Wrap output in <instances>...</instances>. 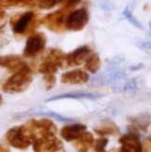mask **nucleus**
<instances>
[{
	"mask_svg": "<svg viewBox=\"0 0 151 152\" xmlns=\"http://www.w3.org/2000/svg\"><path fill=\"white\" fill-rule=\"evenodd\" d=\"M33 80V72L27 64L13 72L2 84V90L7 94H19L27 90Z\"/></svg>",
	"mask_w": 151,
	"mask_h": 152,
	"instance_id": "nucleus-1",
	"label": "nucleus"
},
{
	"mask_svg": "<svg viewBox=\"0 0 151 152\" xmlns=\"http://www.w3.org/2000/svg\"><path fill=\"white\" fill-rule=\"evenodd\" d=\"M6 139L12 148L24 150L33 144L35 135L26 125H21L13 127L7 132Z\"/></svg>",
	"mask_w": 151,
	"mask_h": 152,
	"instance_id": "nucleus-2",
	"label": "nucleus"
},
{
	"mask_svg": "<svg viewBox=\"0 0 151 152\" xmlns=\"http://www.w3.org/2000/svg\"><path fill=\"white\" fill-rule=\"evenodd\" d=\"M63 52L59 49H51L39 64L37 70L39 73L46 75H54L64 64Z\"/></svg>",
	"mask_w": 151,
	"mask_h": 152,
	"instance_id": "nucleus-3",
	"label": "nucleus"
},
{
	"mask_svg": "<svg viewBox=\"0 0 151 152\" xmlns=\"http://www.w3.org/2000/svg\"><path fill=\"white\" fill-rule=\"evenodd\" d=\"M35 152H65L63 148V143L56 134H46L37 136L33 142Z\"/></svg>",
	"mask_w": 151,
	"mask_h": 152,
	"instance_id": "nucleus-4",
	"label": "nucleus"
},
{
	"mask_svg": "<svg viewBox=\"0 0 151 152\" xmlns=\"http://www.w3.org/2000/svg\"><path fill=\"white\" fill-rule=\"evenodd\" d=\"M89 22V13L86 9H78L66 14L64 27L69 31H81Z\"/></svg>",
	"mask_w": 151,
	"mask_h": 152,
	"instance_id": "nucleus-5",
	"label": "nucleus"
},
{
	"mask_svg": "<svg viewBox=\"0 0 151 152\" xmlns=\"http://www.w3.org/2000/svg\"><path fill=\"white\" fill-rule=\"evenodd\" d=\"M47 38L43 33H34L27 38L23 49V56L34 58L44 50Z\"/></svg>",
	"mask_w": 151,
	"mask_h": 152,
	"instance_id": "nucleus-6",
	"label": "nucleus"
},
{
	"mask_svg": "<svg viewBox=\"0 0 151 152\" xmlns=\"http://www.w3.org/2000/svg\"><path fill=\"white\" fill-rule=\"evenodd\" d=\"M25 125L32 131V133L35 135V138L41 135L57 134L56 125L49 118H39V120L32 118V120L26 122Z\"/></svg>",
	"mask_w": 151,
	"mask_h": 152,
	"instance_id": "nucleus-7",
	"label": "nucleus"
},
{
	"mask_svg": "<svg viewBox=\"0 0 151 152\" xmlns=\"http://www.w3.org/2000/svg\"><path fill=\"white\" fill-rule=\"evenodd\" d=\"M68 10H65L63 9L59 10L57 11L51 12L47 16H45L41 23L47 27L48 29L56 32V33H60L65 29L64 27V21H65V17H66Z\"/></svg>",
	"mask_w": 151,
	"mask_h": 152,
	"instance_id": "nucleus-8",
	"label": "nucleus"
},
{
	"mask_svg": "<svg viewBox=\"0 0 151 152\" xmlns=\"http://www.w3.org/2000/svg\"><path fill=\"white\" fill-rule=\"evenodd\" d=\"M36 20V13L34 11H26L23 14L13 18L11 20V28L13 32L17 35H23L25 34L32 23Z\"/></svg>",
	"mask_w": 151,
	"mask_h": 152,
	"instance_id": "nucleus-9",
	"label": "nucleus"
},
{
	"mask_svg": "<svg viewBox=\"0 0 151 152\" xmlns=\"http://www.w3.org/2000/svg\"><path fill=\"white\" fill-rule=\"evenodd\" d=\"M119 142L121 146L119 152H142L139 136L134 133L122 135Z\"/></svg>",
	"mask_w": 151,
	"mask_h": 152,
	"instance_id": "nucleus-10",
	"label": "nucleus"
},
{
	"mask_svg": "<svg viewBox=\"0 0 151 152\" xmlns=\"http://www.w3.org/2000/svg\"><path fill=\"white\" fill-rule=\"evenodd\" d=\"M90 53V49L89 48V46H81L70 53L64 55V63L68 66H77V65L84 63Z\"/></svg>",
	"mask_w": 151,
	"mask_h": 152,
	"instance_id": "nucleus-11",
	"label": "nucleus"
},
{
	"mask_svg": "<svg viewBox=\"0 0 151 152\" xmlns=\"http://www.w3.org/2000/svg\"><path fill=\"white\" fill-rule=\"evenodd\" d=\"M89 80V75L81 69H76L63 73L61 77V82L65 84H84Z\"/></svg>",
	"mask_w": 151,
	"mask_h": 152,
	"instance_id": "nucleus-12",
	"label": "nucleus"
},
{
	"mask_svg": "<svg viewBox=\"0 0 151 152\" xmlns=\"http://www.w3.org/2000/svg\"><path fill=\"white\" fill-rule=\"evenodd\" d=\"M87 130V127L81 123H75L66 125L61 130V136L67 142H73L80 136L83 132Z\"/></svg>",
	"mask_w": 151,
	"mask_h": 152,
	"instance_id": "nucleus-13",
	"label": "nucleus"
},
{
	"mask_svg": "<svg viewBox=\"0 0 151 152\" xmlns=\"http://www.w3.org/2000/svg\"><path fill=\"white\" fill-rule=\"evenodd\" d=\"M26 64L23 59L17 55H7L0 56V66L5 67L9 72L13 73L23 67Z\"/></svg>",
	"mask_w": 151,
	"mask_h": 152,
	"instance_id": "nucleus-14",
	"label": "nucleus"
},
{
	"mask_svg": "<svg viewBox=\"0 0 151 152\" xmlns=\"http://www.w3.org/2000/svg\"><path fill=\"white\" fill-rule=\"evenodd\" d=\"M94 137L89 132H83L76 140L73 141V146L80 152H87L90 148L93 147Z\"/></svg>",
	"mask_w": 151,
	"mask_h": 152,
	"instance_id": "nucleus-15",
	"label": "nucleus"
},
{
	"mask_svg": "<svg viewBox=\"0 0 151 152\" xmlns=\"http://www.w3.org/2000/svg\"><path fill=\"white\" fill-rule=\"evenodd\" d=\"M39 0H0V8H23L37 6Z\"/></svg>",
	"mask_w": 151,
	"mask_h": 152,
	"instance_id": "nucleus-16",
	"label": "nucleus"
},
{
	"mask_svg": "<svg viewBox=\"0 0 151 152\" xmlns=\"http://www.w3.org/2000/svg\"><path fill=\"white\" fill-rule=\"evenodd\" d=\"M101 66V59L97 53H90L85 60V69L90 73H96Z\"/></svg>",
	"mask_w": 151,
	"mask_h": 152,
	"instance_id": "nucleus-17",
	"label": "nucleus"
},
{
	"mask_svg": "<svg viewBox=\"0 0 151 152\" xmlns=\"http://www.w3.org/2000/svg\"><path fill=\"white\" fill-rule=\"evenodd\" d=\"M96 134H100L102 136L104 135H114L120 133V130L117 128L116 124L113 122H107L106 124L102 125L100 128H97L94 130Z\"/></svg>",
	"mask_w": 151,
	"mask_h": 152,
	"instance_id": "nucleus-18",
	"label": "nucleus"
},
{
	"mask_svg": "<svg viewBox=\"0 0 151 152\" xmlns=\"http://www.w3.org/2000/svg\"><path fill=\"white\" fill-rule=\"evenodd\" d=\"M62 0H39L37 7L41 10H50L61 3Z\"/></svg>",
	"mask_w": 151,
	"mask_h": 152,
	"instance_id": "nucleus-19",
	"label": "nucleus"
},
{
	"mask_svg": "<svg viewBox=\"0 0 151 152\" xmlns=\"http://www.w3.org/2000/svg\"><path fill=\"white\" fill-rule=\"evenodd\" d=\"M108 144V140L104 137H100L98 139L94 140V144H93V148L95 152H102L104 151V148L107 146Z\"/></svg>",
	"mask_w": 151,
	"mask_h": 152,
	"instance_id": "nucleus-20",
	"label": "nucleus"
},
{
	"mask_svg": "<svg viewBox=\"0 0 151 152\" xmlns=\"http://www.w3.org/2000/svg\"><path fill=\"white\" fill-rule=\"evenodd\" d=\"M81 1L82 0H62L61 3L59 5H61L62 9L65 10H69L71 9L75 8V7L77 6Z\"/></svg>",
	"mask_w": 151,
	"mask_h": 152,
	"instance_id": "nucleus-21",
	"label": "nucleus"
},
{
	"mask_svg": "<svg viewBox=\"0 0 151 152\" xmlns=\"http://www.w3.org/2000/svg\"><path fill=\"white\" fill-rule=\"evenodd\" d=\"M123 15L126 17V19L128 20V21L132 23L133 25H134V26H136L137 28H142V25H141V23L137 21V20L133 17V15L131 13V11L129 10V9L127 8V9H125L124 10V11H123Z\"/></svg>",
	"mask_w": 151,
	"mask_h": 152,
	"instance_id": "nucleus-22",
	"label": "nucleus"
},
{
	"mask_svg": "<svg viewBox=\"0 0 151 152\" xmlns=\"http://www.w3.org/2000/svg\"><path fill=\"white\" fill-rule=\"evenodd\" d=\"M44 81H45L47 89L50 90L54 86V84L56 82V77H55V75H46L44 77Z\"/></svg>",
	"mask_w": 151,
	"mask_h": 152,
	"instance_id": "nucleus-23",
	"label": "nucleus"
},
{
	"mask_svg": "<svg viewBox=\"0 0 151 152\" xmlns=\"http://www.w3.org/2000/svg\"><path fill=\"white\" fill-rule=\"evenodd\" d=\"M7 22H8V16H7V13L5 12V10L3 9L0 8V31L5 27Z\"/></svg>",
	"mask_w": 151,
	"mask_h": 152,
	"instance_id": "nucleus-24",
	"label": "nucleus"
},
{
	"mask_svg": "<svg viewBox=\"0 0 151 152\" xmlns=\"http://www.w3.org/2000/svg\"><path fill=\"white\" fill-rule=\"evenodd\" d=\"M142 152H151V141H150V137H148L146 140L145 144H144V147L142 148Z\"/></svg>",
	"mask_w": 151,
	"mask_h": 152,
	"instance_id": "nucleus-25",
	"label": "nucleus"
},
{
	"mask_svg": "<svg viewBox=\"0 0 151 152\" xmlns=\"http://www.w3.org/2000/svg\"><path fill=\"white\" fill-rule=\"evenodd\" d=\"M0 152H10V151L8 148L5 146V145L0 143Z\"/></svg>",
	"mask_w": 151,
	"mask_h": 152,
	"instance_id": "nucleus-26",
	"label": "nucleus"
},
{
	"mask_svg": "<svg viewBox=\"0 0 151 152\" xmlns=\"http://www.w3.org/2000/svg\"><path fill=\"white\" fill-rule=\"evenodd\" d=\"M1 100H2V97H1V94H0V102H1Z\"/></svg>",
	"mask_w": 151,
	"mask_h": 152,
	"instance_id": "nucleus-27",
	"label": "nucleus"
},
{
	"mask_svg": "<svg viewBox=\"0 0 151 152\" xmlns=\"http://www.w3.org/2000/svg\"><path fill=\"white\" fill-rule=\"evenodd\" d=\"M102 152H107V151H106V150H104V151H102Z\"/></svg>",
	"mask_w": 151,
	"mask_h": 152,
	"instance_id": "nucleus-28",
	"label": "nucleus"
}]
</instances>
